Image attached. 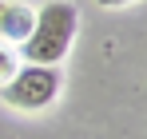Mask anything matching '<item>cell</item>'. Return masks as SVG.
Returning a JSON list of instances; mask_svg holds the SVG:
<instances>
[{"mask_svg": "<svg viewBox=\"0 0 147 139\" xmlns=\"http://www.w3.org/2000/svg\"><path fill=\"white\" fill-rule=\"evenodd\" d=\"M4 103L16 107V111H44L48 103H56L60 95V68L52 64H28L16 68V76L0 88Z\"/></svg>", "mask_w": 147, "mask_h": 139, "instance_id": "obj_2", "label": "cell"}, {"mask_svg": "<svg viewBox=\"0 0 147 139\" xmlns=\"http://www.w3.org/2000/svg\"><path fill=\"white\" fill-rule=\"evenodd\" d=\"M12 76H16V52L0 44V88H4V84H8Z\"/></svg>", "mask_w": 147, "mask_h": 139, "instance_id": "obj_4", "label": "cell"}, {"mask_svg": "<svg viewBox=\"0 0 147 139\" xmlns=\"http://www.w3.org/2000/svg\"><path fill=\"white\" fill-rule=\"evenodd\" d=\"M32 24H36V12H32L28 4L0 0V36H4V40L24 44V40H28V32H32Z\"/></svg>", "mask_w": 147, "mask_h": 139, "instance_id": "obj_3", "label": "cell"}, {"mask_svg": "<svg viewBox=\"0 0 147 139\" xmlns=\"http://www.w3.org/2000/svg\"><path fill=\"white\" fill-rule=\"evenodd\" d=\"M76 32H80V12H76V4L68 0H48L40 12H36V24H32V32H28L24 48V60L28 64H60L68 52H72V40Z\"/></svg>", "mask_w": 147, "mask_h": 139, "instance_id": "obj_1", "label": "cell"}, {"mask_svg": "<svg viewBox=\"0 0 147 139\" xmlns=\"http://www.w3.org/2000/svg\"><path fill=\"white\" fill-rule=\"evenodd\" d=\"M103 8H123V4H131V0H99Z\"/></svg>", "mask_w": 147, "mask_h": 139, "instance_id": "obj_5", "label": "cell"}]
</instances>
